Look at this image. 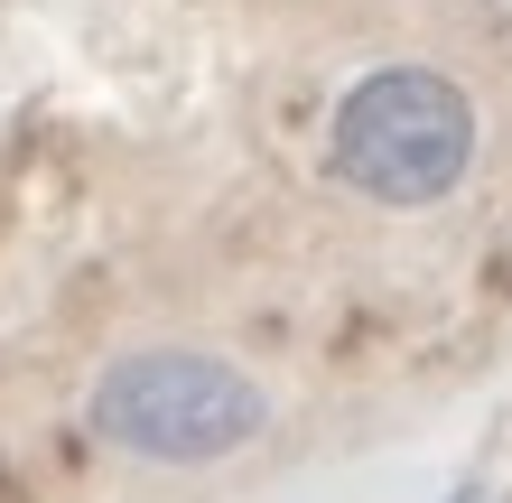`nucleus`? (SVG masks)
I'll use <instances>...</instances> for the list:
<instances>
[{
  "instance_id": "obj_1",
  "label": "nucleus",
  "mask_w": 512,
  "mask_h": 503,
  "mask_svg": "<svg viewBox=\"0 0 512 503\" xmlns=\"http://www.w3.org/2000/svg\"><path fill=\"white\" fill-rule=\"evenodd\" d=\"M475 168V103L438 66H382L336 103V177L373 205H438Z\"/></svg>"
},
{
  "instance_id": "obj_2",
  "label": "nucleus",
  "mask_w": 512,
  "mask_h": 503,
  "mask_svg": "<svg viewBox=\"0 0 512 503\" xmlns=\"http://www.w3.org/2000/svg\"><path fill=\"white\" fill-rule=\"evenodd\" d=\"M94 429L140 457H224L261 429V392L215 354H122L94 382Z\"/></svg>"
}]
</instances>
